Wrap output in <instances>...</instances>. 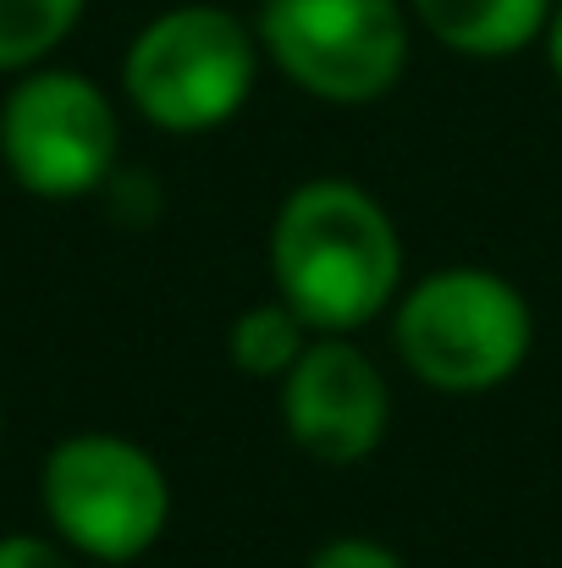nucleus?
<instances>
[{
  "mask_svg": "<svg viewBox=\"0 0 562 568\" xmlns=\"http://www.w3.org/2000/svg\"><path fill=\"white\" fill-rule=\"evenodd\" d=\"M276 298L315 337H354L386 315L402 282V237L386 204L343 178H315L282 199L270 226Z\"/></svg>",
  "mask_w": 562,
  "mask_h": 568,
  "instance_id": "obj_1",
  "label": "nucleus"
},
{
  "mask_svg": "<svg viewBox=\"0 0 562 568\" xmlns=\"http://www.w3.org/2000/svg\"><path fill=\"white\" fill-rule=\"evenodd\" d=\"M391 337L419 386L447 397H480L530 359L535 315L508 276L452 265L397 298Z\"/></svg>",
  "mask_w": 562,
  "mask_h": 568,
  "instance_id": "obj_2",
  "label": "nucleus"
},
{
  "mask_svg": "<svg viewBox=\"0 0 562 568\" xmlns=\"http://www.w3.org/2000/svg\"><path fill=\"white\" fill-rule=\"evenodd\" d=\"M254 72L259 39L226 6H172L150 17L122 55V89L133 111L177 139L226 128L248 105Z\"/></svg>",
  "mask_w": 562,
  "mask_h": 568,
  "instance_id": "obj_3",
  "label": "nucleus"
},
{
  "mask_svg": "<svg viewBox=\"0 0 562 568\" xmlns=\"http://www.w3.org/2000/svg\"><path fill=\"white\" fill-rule=\"evenodd\" d=\"M39 508L67 552L133 564L172 525V480L150 447L111 430H72L44 453Z\"/></svg>",
  "mask_w": 562,
  "mask_h": 568,
  "instance_id": "obj_4",
  "label": "nucleus"
},
{
  "mask_svg": "<svg viewBox=\"0 0 562 568\" xmlns=\"http://www.w3.org/2000/svg\"><path fill=\"white\" fill-rule=\"evenodd\" d=\"M122 155L111 94L72 67H33L0 100V161L33 199H83L105 189Z\"/></svg>",
  "mask_w": 562,
  "mask_h": 568,
  "instance_id": "obj_5",
  "label": "nucleus"
},
{
  "mask_svg": "<svg viewBox=\"0 0 562 568\" xmlns=\"http://www.w3.org/2000/svg\"><path fill=\"white\" fill-rule=\"evenodd\" d=\"M254 39L287 83L331 105H370L408 67L402 0H265Z\"/></svg>",
  "mask_w": 562,
  "mask_h": 568,
  "instance_id": "obj_6",
  "label": "nucleus"
},
{
  "mask_svg": "<svg viewBox=\"0 0 562 568\" xmlns=\"http://www.w3.org/2000/svg\"><path fill=\"white\" fill-rule=\"evenodd\" d=\"M282 386V425L315 464H365L386 442L391 392L375 359L348 337H309Z\"/></svg>",
  "mask_w": 562,
  "mask_h": 568,
  "instance_id": "obj_7",
  "label": "nucleus"
},
{
  "mask_svg": "<svg viewBox=\"0 0 562 568\" xmlns=\"http://www.w3.org/2000/svg\"><path fill=\"white\" fill-rule=\"evenodd\" d=\"M408 11L436 44L474 61H502L546 33L558 0H408Z\"/></svg>",
  "mask_w": 562,
  "mask_h": 568,
  "instance_id": "obj_8",
  "label": "nucleus"
},
{
  "mask_svg": "<svg viewBox=\"0 0 562 568\" xmlns=\"http://www.w3.org/2000/svg\"><path fill=\"white\" fill-rule=\"evenodd\" d=\"M304 343H309V326H304L282 298L243 310V315L232 321V337H226L232 365L254 381H282L293 371V359L304 354Z\"/></svg>",
  "mask_w": 562,
  "mask_h": 568,
  "instance_id": "obj_9",
  "label": "nucleus"
},
{
  "mask_svg": "<svg viewBox=\"0 0 562 568\" xmlns=\"http://www.w3.org/2000/svg\"><path fill=\"white\" fill-rule=\"evenodd\" d=\"M89 0H0V72H33L67 44Z\"/></svg>",
  "mask_w": 562,
  "mask_h": 568,
  "instance_id": "obj_10",
  "label": "nucleus"
},
{
  "mask_svg": "<svg viewBox=\"0 0 562 568\" xmlns=\"http://www.w3.org/2000/svg\"><path fill=\"white\" fill-rule=\"evenodd\" d=\"M309 568H408V564L391 547L370 541V536H337V541H326L309 558Z\"/></svg>",
  "mask_w": 562,
  "mask_h": 568,
  "instance_id": "obj_11",
  "label": "nucleus"
},
{
  "mask_svg": "<svg viewBox=\"0 0 562 568\" xmlns=\"http://www.w3.org/2000/svg\"><path fill=\"white\" fill-rule=\"evenodd\" d=\"M0 568H72V552L50 536H0Z\"/></svg>",
  "mask_w": 562,
  "mask_h": 568,
  "instance_id": "obj_12",
  "label": "nucleus"
},
{
  "mask_svg": "<svg viewBox=\"0 0 562 568\" xmlns=\"http://www.w3.org/2000/svg\"><path fill=\"white\" fill-rule=\"evenodd\" d=\"M546 61H552V72H558V83H562V6L552 11V22H546Z\"/></svg>",
  "mask_w": 562,
  "mask_h": 568,
  "instance_id": "obj_13",
  "label": "nucleus"
},
{
  "mask_svg": "<svg viewBox=\"0 0 562 568\" xmlns=\"http://www.w3.org/2000/svg\"><path fill=\"white\" fill-rule=\"evenodd\" d=\"M0 425H6V408H0Z\"/></svg>",
  "mask_w": 562,
  "mask_h": 568,
  "instance_id": "obj_14",
  "label": "nucleus"
}]
</instances>
